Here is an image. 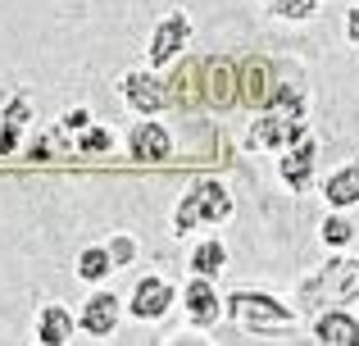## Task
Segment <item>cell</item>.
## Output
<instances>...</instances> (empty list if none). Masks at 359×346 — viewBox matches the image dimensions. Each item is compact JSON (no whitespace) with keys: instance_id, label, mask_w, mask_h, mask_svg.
<instances>
[{"instance_id":"cell-2","label":"cell","mask_w":359,"mask_h":346,"mask_svg":"<svg viewBox=\"0 0 359 346\" xmlns=\"http://www.w3.org/2000/svg\"><path fill=\"white\" fill-rule=\"evenodd\" d=\"M359 301V255H327V265H318L314 274H305L296 283V310L314 319L318 310Z\"/></svg>"},{"instance_id":"cell-7","label":"cell","mask_w":359,"mask_h":346,"mask_svg":"<svg viewBox=\"0 0 359 346\" xmlns=\"http://www.w3.org/2000/svg\"><path fill=\"white\" fill-rule=\"evenodd\" d=\"M173 151H177L173 133L155 114H137V124L128 128V160L132 164H168Z\"/></svg>"},{"instance_id":"cell-3","label":"cell","mask_w":359,"mask_h":346,"mask_svg":"<svg viewBox=\"0 0 359 346\" xmlns=\"http://www.w3.org/2000/svg\"><path fill=\"white\" fill-rule=\"evenodd\" d=\"M232 214H237V201H232L228 182H219V178H196L182 192V201L173 205L168 232H173V237H187V232H196V228H223Z\"/></svg>"},{"instance_id":"cell-19","label":"cell","mask_w":359,"mask_h":346,"mask_svg":"<svg viewBox=\"0 0 359 346\" xmlns=\"http://www.w3.org/2000/svg\"><path fill=\"white\" fill-rule=\"evenodd\" d=\"M73 151H78L82 160H100V155H109V151H114V128H105V124L82 128V133L73 137Z\"/></svg>"},{"instance_id":"cell-9","label":"cell","mask_w":359,"mask_h":346,"mask_svg":"<svg viewBox=\"0 0 359 346\" xmlns=\"http://www.w3.org/2000/svg\"><path fill=\"white\" fill-rule=\"evenodd\" d=\"M177 301H182V296H177V287L168 283L164 274H146V278H137V287H132V296H128V314L137 324H155V319H164Z\"/></svg>"},{"instance_id":"cell-1","label":"cell","mask_w":359,"mask_h":346,"mask_svg":"<svg viewBox=\"0 0 359 346\" xmlns=\"http://www.w3.org/2000/svg\"><path fill=\"white\" fill-rule=\"evenodd\" d=\"M300 137H309V91L300 82H278L259 105V114L250 119L245 142L255 151H287Z\"/></svg>"},{"instance_id":"cell-20","label":"cell","mask_w":359,"mask_h":346,"mask_svg":"<svg viewBox=\"0 0 359 346\" xmlns=\"http://www.w3.org/2000/svg\"><path fill=\"white\" fill-rule=\"evenodd\" d=\"M318 241H323L327 251H346L355 241V223L346 219V210H332L323 214V223H318Z\"/></svg>"},{"instance_id":"cell-8","label":"cell","mask_w":359,"mask_h":346,"mask_svg":"<svg viewBox=\"0 0 359 346\" xmlns=\"http://www.w3.org/2000/svg\"><path fill=\"white\" fill-rule=\"evenodd\" d=\"M182 319L191 324L196 333L205 328H219L223 319V296H219V278H205V274H191V283L182 287Z\"/></svg>"},{"instance_id":"cell-10","label":"cell","mask_w":359,"mask_h":346,"mask_svg":"<svg viewBox=\"0 0 359 346\" xmlns=\"http://www.w3.org/2000/svg\"><path fill=\"white\" fill-rule=\"evenodd\" d=\"M314 178H318V142H314V137H300L296 146L278 151V182L287 187L291 196L309 192Z\"/></svg>"},{"instance_id":"cell-18","label":"cell","mask_w":359,"mask_h":346,"mask_svg":"<svg viewBox=\"0 0 359 346\" xmlns=\"http://www.w3.org/2000/svg\"><path fill=\"white\" fill-rule=\"evenodd\" d=\"M187 265H191V274L219 278L223 269H228V246H223L219 237H201V241L191 246V260H187Z\"/></svg>"},{"instance_id":"cell-16","label":"cell","mask_w":359,"mask_h":346,"mask_svg":"<svg viewBox=\"0 0 359 346\" xmlns=\"http://www.w3.org/2000/svg\"><path fill=\"white\" fill-rule=\"evenodd\" d=\"M69 155H78L73 151V137L64 133L60 124L55 128H46L41 137H32V146H27V160L32 164H50V160H69Z\"/></svg>"},{"instance_id":"cell-24","label":"cell","mask_w":359,"mask_h":346,"mask_svg":"<svg viewBox=\"0 0 359 346\" xmlns=\"http://www.w3.org/2000/svg\"><path fill=\"white\" fill-rule=\"evenodd\" d=\"M346 41L359 46V5H355V9H346Z\"/></svg>"},{"instance_id":"cell-14","label":"cell","mask_w":359,"mask_h":346,"mask_svg":"<svg viewBox=\"0 0 359 346\" xmlns=\"http://www.w3.org/2000/svg\"><path fill=\"white\" fill-rule=\"evenodd\" d=\"M73 333H78V314H73L69 305L46 301L41 310H36V342H46V346H64V342H73Z\"/></svg>"},{"instance_id":"cell-11","label":"cell","mask_w":359,"mask_h":346,"mask_svg":"<svg viewBox=\"0 0 359 346\" xmlns=\"http://www.w3.org/2000/svg\"><path fill=\"white\" fill-rule=\"evenodd\" d=\"M123 314H128V301L114 292H91L87 301H82L78 310V328L87 333V338H114Z\"/></svg>"},{"instance_id":"cell-6","label":"cell","mask_w":359,"mask_h":346,"mask_svg":"<svg viewBox=\"0 0 359 346\" xmlns=\"http://www.w3.org/2000/svg\"><path fill=\"white\" fill-rule=\"evenodd\" d=\"M118 96L128 100L132 114H164L168 105H173V96H168V82L159 78V69H128L118 78Z\"/></svg>"},{"instance_id":"cell-12","label":"cell","mask_w":359,"mask_h":346,"mask_svg":"<svg viewBox=\"0 0 359 346\" xmlns=\"http://www.w3.org/2000/svg\"><path fill=\"white\" fill-rule=\"evenodd\" d=\"M309 338L318 346H359V319L346 305H332V310H318L314 324H309Z\"/></svg>"},{"instance_id":"cell-13","label":"cell","mask_w":359,"mask_h":346,"mask_svg":"<svg viewBox=\"0 0 359 346\" xmlns=\"http://www.w3.org/2000/svg\"><path fill=\"white\" fill-rule=\"evenodd\" d=\"M27 128H32V100L18 91V96H9L5 109H0V155H18Z\"/></svg>"},{"instance_id":"cell-15","label":"cell","mask_w":359,"mask_h":346,"mask_svg":"<svg viewBox=\"0 0 359 346\" xmlns=\"http://www.w3.org/2000/svg\"><path fill=\"white\" fill-rule=\"evenodd\" d=\"M318 192H323L327 210H351V205H359V160L337 164V169L323 178Z\"/></svg>"},{"instance_id":"cell-21","label":"cell","mask_w":359,"mask_h":346,"mask_svg":"<svg viewBox=\"0 0 359 346\" xmlns=\"http://www.w3.org/2000/svg\"><path fill=\"white\" fill-rule=\"evenodd\" d=\"M259 5L278 23H314L318 18V0H259Z\"/></svg>"},{"instance_id":"cell-4","label":"cell","mask_w":359,"mask_h":346,"mask_svg":"<svg viewBox=\"0 0 359 346\" xmlns=\"http://www.w3.org/2000/svg\"><path fill=\"white\" fill-rule=\"evenodd\" d=\"M296 305H287L282 296L264 292V287H237V292L223 296V319L232 328L245 333H282V328H296Z\"/></svg>"},{"instance_id":"cell-17","label":"cell","mask_w":359,"mask_h":346,"mask_svg":"<svg viewBox=\"0 0 359 346\" xmlns=\"http://www.w3.org/2000/svg\"><path fill=\"white\" fill-rule=\"evenodd\" d=\"M114 269H118V265H114V255H109V246H82L78 260H73V274H78L82 283H91V287L105 283Z\"/></svg>"},{"instance_id":"cell-22","label":"cell","mask_w":359,"mask_h":346,"mask_svg":"<svg viewBox=\"0 0 359 346\" xmlns=\"http://www.w3.org/2000/svg\"><path fill=\"white\" fill-rule=\"evenodd\" d=\"M105 246H109V255H114V265H118V269L137 265V241H132L128 232H118V237H109Z\"/></svg>"},{"instance_id":"cell-23","label":"cell","mask_w":359,"mask_h":346,"mask_svg":"<svg viewBox=\"0 0 359 346\" xmlns=\"http://www.w3.org/2000/svg\"><path fill=\"white\" fill-rule=\"evenodd\" d=\"M91 124H96V119H91V109H87V105H78V109H64V114H60V128H64L69 137H78L82 128H91Z\"/></svg>"},{"instance_id":"cell-5","label":"cell","mask_w":359,"mask_h":346,"mask_svg":"<svg viewBox=\"0 0 359 346\" xmlns=\"http://www.w3.org/2000/svg\"><path fill=\"white\" fill-rule=\"evenodd\" d=\"M196 41V23L187 9H168L155 27H150V41H146V64L150 69H168L187 55V46Z\"/></svg>"}]
</instances>
